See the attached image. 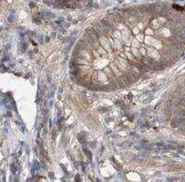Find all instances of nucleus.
Masks as SVG:
<instances>
[{
    "mask_svg": "<svg viewBox=\"0 0 185 182\" xmlns=\"http://www.w3.org/2000/svg\"><path fill=\"white\" fill-rule=\"evenodd\" d=\"M173 8H174L175 9H177V10H181V11L184 10V8H182L181 7H180V6H177V5H173Z\"/></svg>",
    "mask_w": 185,
    "mask_h": 182,
    "instance_id": "f257e3e1",
    "label": "nucleus"
}]
</instances>
